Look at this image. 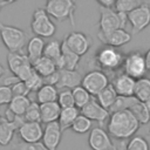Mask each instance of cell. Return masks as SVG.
Listing matches in <instances>:
<instances>
[{"mask_svg":"<svg viewBox=\"0 0 150 150\" xmlns=\"http://www.w3.org/2000/svg\"><path fill=\"white\" fill-rule=\"evenodd\" d=\"M59 77H60V73L57 70L54 74H52V75H49L47 77H43V84H49V86L56 87V84L59 82Z\"/></svg>","mask_w":150,"mask_h":150,"instance_id":"cell-42","label":"cell"},{"mask_svg":"<svg viewBox=\"0 0 150 150\" xmlns=\"http://www.w3.org/2000/svg\"><path fill=\"white\" fill-rule=\"evenodd\" d=\"M144 61H145V66H146V70L150 71V48L145 52L144 54Z\"/></svg>","mask_w":150,"mask_h":150,"instance_id":"cell-45","label":"cell"},{"mask_svg":"<svg viewBox=\"0 0 150 150\" xmlns=\"http://www.w3.org/2000/svg\"><path fill=\"white\" fill-rule=\"evenodd\" d=\"M4 73H5V69H4V67L0 64V77L4 75Z\"/></svg>","mask_w":150,"mask_h":150,"instance_id":"cell-48","label":"cell"},{"mask_svg":"<svg viewBox=\"0 0 150 150\" xmlns=\"http://www.w3.org/2000/svg\"><path fill=\"white\" fill-rule=\"evenodd\" d=\"M124 61V54L115 47L102 46L95 53V62L96 64L104 70L115 71L122 68Z\"/></svg>","mask_w":150,"mask_h":150,"instance_id":"cell-3","label":"cell"},{"mask_svg":"<svg viewBox=\"0 0 150 150\" xmlns=\"http://www.w3.org/2000/svg\"><path fill=\"white\" fill-rule=\"evenodd\" d=\"M57 95H59V90L56 87L49 86V84H43L35 93V98H36V102L39 104H43V103L56 102Z\"/></svg>","mask_w":150,"mask_h":150,"instance_id":"cell-24","label":"cell"},{"mask_svg":"<svg viewBox=\"0 0 150 150\" xmlns=\"http://www.w3.org/2000/svg\"><path fill=\"white\" fill-rule=\"evenodd\" d=\"M14 1H0V12H1V9L4 8V7H6V6H8V5H11V4H13Z\"/></svg>","mask_w":150,"mask_h":150,"instance_id":"cell-47","label":"cell"},{"mask_svg":"<svg viewBox=\"0 0 150 150\" xmlns=\"http://www.w3.org/2000/svg\"><path fill=\"white\" fill-rule=\"evenodd\" d=\"M115 0H97V4L100 5V7H104V8H112L115 7Z\"/></svg>","mask_w":150,"mask_h":150,"instance_id":"cell-44","label":"cell"},{"mask_svg":"<svg viewBox=\"0 0 150 150\" xmlns=\"http://www.w3.org/2000/svg\"><path fill=\"white\" fill-rule=\"evenodd\" d=\"M110 150H117V148H116V145H115V148H112V149H110Z\"/></svg>","mask_w":150,"mask_h":150,"instance_id":"cell-50","label":"cell"},{"mask_svg":"<svg viewBox=\"0 0 150 150\" xmlns=\"http://www.w3.org/2000/svg\"><path fill=\"white\" fill-rule=\"evenodd\" d=\"M138 100L135 96H130V97H123V96H118L116 102L114 103V105L110 109V114L115 112V111H121V110H129Z\"/></svg>","mask_w":150,"mask_h":150,"instance_id":"cell-33","label":"cell"},{"mask_svg":"<svg viewBox=\"0 0 150 150\" xmlns=\"http://www.w3.org/2000/svg\"><path fill=\"white\" fill-rule=\"evenodd\" d=\"M145 105H146V108H148V110H149V112H150V101H148V102L145 103Z\"/></svg>","mask_w":150,"mask_h":150,"instance_id":"cell-49","label":"cell"},{"mask_svg":"<svg viewBox=\"0 0 150 150\" xmlns=\"http://www.w3.org/2000/svg\"><path fill=\"white\" fill-rule=\"evenodd\" d=\"M129 110L132 112V115L139 122V124H146L150 122V112H149L145 103L137 101Z\"/></svg>","mask_w":150,"mask_h":150,"instance_id":"cell-30","label":"cell"},{"mask_svg":"<svg viewBox=\"0 0 150 150\" xmlns=\"http://www.w3.org/2000/svg\"><path fill=\"white\" fill-rule=\"evenodd\" d=\"M73 93V96H74V102H75V107L77 109H82L84 108L89 101L93 98V96L82 87V86H79L76 88H74L71 90Z\"/></svg>","mask_w":150,"mask_h":150,"instance_id":"cell-31","label":"cell"},{"mask_svg":"<svg viewBox=\"0 0 150 150\" xmlns=\"http://www.w3.org/2000/svg\"><path fill=\"white\" fill-rule=\"evenodd\" d=\"M122 68L124 74L129 75L135 80H139L144 77L145 73L148 71L145 61H144V54H142L138 50L129 52L128 54L124 55Z\"/></svg>","mask_w":150,"mask_h":150,"instance_id":"cell-6","label":"cell"},{"mask_svg":"<svg viewBox=\"0 0 150 150\" xmlns=\"http://www.w3.org/2000/svg\"><path fill=\"white\" fill-rule=\"evenodd\" d=\"M97 39L103 43V46H110V47L118 48L130 42L132 39V34H130L125 29L120 28V29L112 30L107 34L97 33Z\"/></svg>","mask_w":150,"mask_h":150,"instance_id":"cell-14","label":"cell"},{"mask_svg":"<svg viewBox=\"0 0 150 150\" xmlns=\"http://www.w3.org/2000/svg\"><path fill=\"white\" fill-rule=\"evenodd\" d=\"M62 129L59 122H52L45 125L43 135H42V144L48 150H57L61 138H62Z\"/></svg>","mask_w":150,"mask_h":150,"instance_id":"cell-13","label":"cell"},{"mask_svg":"<svg viewBox=\"0 0 150 150\" xmlns=\"http://www.w3.org/2000/svg\"><path fill=\"white\" fill-rule=\"evenodd\" d=\"M135 84H136V80L124 73H120V74L115 75L111 81V86L114 87L117 95L123 96V97L134 96Z\"/></svg>","mask_w":150,"mask_h":150,"instance_id":"cell-15","label":"cell"},{"mask_svg":"<svg viewBox=\"0 0 150 150\" xmlns=\"http://www.w3.org/2000/svg\"><path fill=\"white\" fill-rule=\"evenodd\" d=\"M56 102L59 103L61 109L75 107L74 96H73V93H71L70 89H61V90H59V95H57V101Z\"/></svg>","mask_w":150,"mask_h":150,"instance_id":"cell-35","label":"cell"},{"mask_svg":"<svg viewBox=\"0 0 150 150\" xmlns=\"http://www.w3.org/2000/svg\"><path fill=\"white\" fill-rule=\"evenodd\" d=\"M25 122H39L41 123V111H40V104L36 101H32L29 107L27 108L25 115H23Z\"/></svg>","mask_w":150,"mask_h":150,"instance_id":"cell-34","label":"cell"},{"mask_svg":"<svg viewBox=\"0 0 150 150\" xmlns=\"http://www.w3.org/2000/svg\"><path fill=\"white\" fill-rule=\"evenodd\" d=\"M139 128V122L130 110L111 112L107 123V131L110 137L118 141H127L135 136Z\"/></svg>","mask_w":150,"mask_h":150,"instance_id":"cell-1","label":"cell"},{"mask_svg":"<svg viewBox=\"0 0 150 150\" xmlns=\"http://www.w3.org/2000/svg\"><path fill=\"white\" fill-rule=\"evenodd\" d=\"M13 150H48L42 142L39 143H25V142H18L13 144Z\"/></svg>","mask_w":150,"mask_h":150,"instance_id":"cell-39","label":"cell"},{"mask_svg":"<svg viewBox=\"0 0 150 150\" xmlns=\"http://www.w3.org/2000/svg\"><path fill=\"white\" fill-rule=\"evenodd\" d=\"M63 42L73 53H75L80 57L87 54L91 47V39L89 38V35L84 34L83 32H79V30L70 32L63 39Z\"/></svg>","mask_w":150,"mask_h":150,"instance_id":"cell-9","label":"cell"},{"mask_svg":"<svg viewBox=\"0 0 150 150\" xmlns=\"http://www.w3.org/2000/svg\"><path fill=\"white\" fill-rule=\"evenodd\" d=\"M30 102L32 101L29 100L28 96H13L11 103L8 104V109L15 116L23 117V115H25L27 108L29 107Z\"/></svg>","mask_w":150,"mask_h":150,"instance_id":"cell-29","label":"cell"},{"mask_svg":"<svg viewBox=\"0 0 150 150\" xmlns=\"http://www.w3.org/2000/svg\"><path fill=\"white\" fill-rule=\"evenodd\" d=\"M45 46H46V42L42 38L33 36L28 40V42L26 45V50H27L26 55H27L28 60L30 61V63H33L34 61H36L38 59L43 56Z\"/></svg>","mask_w":150,"mask_h":150,"instance_id":"cell-21","label":"cell"},{"mask_svg":"<svg viewBox=\"0 0 150 150\" xmlns=\"http://www.w3.org/2000/svg\"><path fill=\"white\" fill-rule=\"evenodd\" d=\"M12 89L7 86H0V107L1 105H8L13 98Z\"/></svg>","mask_w":150,"mask_h":150,"instance_id":"cell-40","label":"cell"},{"mask_svg":"<svg viewBox=\"0 0 150 150\" xmlns=\"http://www.w3.org/2000/svg\"><path fill=\"white\" fill-rule=\"evenodd\" d=\"M81 114L83 116H86L87 118H89L91 122L95 121V122H98V123H103L105 121L109 120V116H110V111L104 109L97 101L95 97H93L89 103L81 109Z\"/></svg>","mask_w":150,"mask_h":150,"instance_id":"cell-16","label":"cell"},{"mask_svg":"<svg viewBox=\"0 0 150 150\" xmlns=\"http://www.w3.org/2000/svg\"><path fill=\"white\" fill-rule=\"evenodd\" d=\"M43 56L52 60L56 64L57 70H61L63 68L62 47H61V42L59 40H50V41L46 42L45 50H43Z\"/></svg>","mask_w":150,"mask_h":150,"instance_id":"cell-19","label":"cell"},{"mask_svg":"<svg viewBox=\"0 0 150 150\" xmlns=\"http://www.w3.org/2000/svg\"><path fill=\"white\" fill-rule=\"evenodd\" d=\"M32 66H33L34 70H35L42 79H43V77H47V76H49V75H52V74H54L55 71H57L56 64H55L52 60H49L48 57H46V56H41V57L38 59L36 61H34V62L32 63Z\"/></svg>","mask_w":150,"mask_h":150,"instance_id":"cell-23","label":"cell"},{"mask_svg":"<svg viewBox=\"0 0 150 150\" xmlns=\"http://www.w3.org/2000/svg\"><path fill=\"white\" fill-rule=\"evenodd\" d=\"M80 110L76 107H71V108H66V109H61L60 112V117L57 120L62 131L70 129L73 123L75 122V120L77 118V116L80 115Z\"/></svg>","mask_w":150,"mask_h":150,"instance_id":"cell-26","label":"cell"},{"mask_svg":"<svg viewBox=\"0 0 150 150\" xmlns=\"http://www.w3.org/2000/svg\"><path fill=\"white\" fill-rule=\"evenodd\" d=\"M48 15L57 21L69 20L71 26H75L76 4L73 0H49L45 6Z\"/></svg>","mask_w":150,"mask_h":150,"instance_id":"cell-4","label":"cell"},{"mask_svg":"<svg viewBox=\"0 0 150 150\" xmlns=\"http://www.w3.org/2000/svg\"><path fill=\"white\" fill-rule=\"evenodd\" d=\"M70 129L76 134H87L93 129V122L82 114H80Z\"/></svg>","mask_w":150,"mask_h":150,"instance_id":"cell-32","label":"cell"},{"mask_svg":"<svg viewBox=\"0 0 150 150\" xmlns=\"http://www.w3.org/2000/svg\"><path fill=\"white\" fill-rule=\"evenodd\" d=\"M116 148L117 150H127V141H118Z\"/></svg>","mask_w":150,"mask_h":150,"instance_id":"cell-46","label":"cell"},{"mask_svg":"<svg viewBox=\"0 0 150 150\" xmlns=\"http://www.w3.org/2000/svg\"><path fill=\"white\" fill-rule=\"evenodd\" d=\"M61 47H62V62H63V68L66 70H77V66L80 62V56L76 55L75 53H73L67 46L66 43L62 41L61 42Z\"/></svg>","mask_w":150,"mask_h":150,"instance_id":"cell-28","label":"cell"},{"mask_svg":"<svg viewBox=\"0 0 150 150\" xmlns=\"http://www.w3.org/2000/svg\"><path fill=\"white\" fill-rule=\"evenodd\" d=\"M60 73V77H59V82L56 84L57 90L60 89H70L73 90L74 88L81 86L82 82V75L77 71V70H66V69H61L59 70Z\"/></svg>","mask_w":150,"mask_h":150,"instance_id":"cell-18","label":"cell"},{"mask_svg":"<svg viewBox=\"0 0 150 150\" xmlns=\"http://www.w3.org/2000/svg\"><path fill=\"white\" fill-rule=\"evenodd\" d=\"M18 134L25 143H39L42 139L43 128L39 122H23L18 129Z\"/></svg>","mask_w":150,"mask_h":150,"instance_id":"cell-12","label":"cell"},{"mask_svg":"<svg viewBox=\"0 0 150 150\" xmlns=\"http://www.w3.org/2000/svg\"><path fill=\"white\" fill-rule=\"evenodd\" d=\"M1 121H2V116L0 115V123H1Z\"/></svg>","mask_w":150,"mask_h":150,"instance_id":"cell-51","label":"cell"},{"mask_svg":"<svg viewBox=\"0 0 150 150\" xmlns=\"http://www.w3.org/2000/svg\"><path fill=\"white\" fill-rule=\"evenodd\" d=\"M12 93L14 96H28L29 95V89L27 88L26 83L22 81H19L18 83H15L13 87H11Z\"/></svg>","mask_w":150,"mask_h":150,"instance_id":"cell-41","label":"cell"},{"mask_svg":"<svg viewBox=\"0 0 150 150\" xmlns=\"http://www.w3.org/2000/svg\"><path fill=\"white\" fill-rule=\"evenodd\" d=\"M0 39L8 53H21L28 42L27 34L22 29L2 22H0Z\"/></svg>","mask_w":150,"mask_h":150,"instance_id":"cell-2","label":"cell"},{"mask_svg":"<svg viewBox=\"0 0 150 150\" xmlns=\"http://www.w3.org/2000/svg\"><path fill=\"white\" fill-rule=\"evenodd\" d=\"M30 29L39 38H52L56 32V26L45 8H36L33 12Z\"/></svg>","mask_w":150,"mask_h":150,"instance_id":"cell-5","label":"cell"},{"mask_svg":"<svg viewBox=\"0 0 150 150\" xmlns=\"http://www.w3.org/2000/svg\"><path fill=\"white\" fill-rule=\"evenodd\" d=\"M127 150H150V146L143 136L135 135L127 141Z\"/></svg>","mask_w":150,"mask_h":150,"instance_id":"cell-36","label":"cell"},{"mask_svg":"<svg viewBox=\"0 0 150 150\" xmlns=\"http://www.w3.org/2000/svg\"><path fill=\"white\" fill-rule=\"evenodd\" d=\"M134 96L143 103H146L148 101H150V79L149 77H142L139 80H136Z\"/></svg>","mask_w":150,"mask_h":150,"instance_id":"cell-27","label":"cell"},{"mask_svg":"<svg viewBox=\"0 0 150 150\" xmlns=\"http://www.w3.org/2000/svg\"><path fill=\"white\" fill-rule=\"evenodd\" d=\"M143 1L141 0H117L115 2V11L120 13H130L137 8Z\"/></svg>","mask_w":150,"mask_h":150,"instance_id":"cell-37","label":"cell"},{"mask_svg":"<svg viewBox=\"0 0 150 150\" xmlns=\"http://www.w3.org/2000/svg\"><path fill=\"white\" fill-rule=\"evenodd\" d=\"M128 22L132 27V35L144 30L150 25V4L142 2L137 8L128 13Z\"/></svg>","mask_w":150,"mask_h":150,"instance_id":"cell-8","label":"cell"},{"mask_svg":"<svg viewBox=\"0 0 150 150\" xmlns=\"http://www.w3.org/2000/svg\"><path fill=\"white\" fill-rule=\"evenodd\" d=\"M20 80L15 76V75H9V76H7V77H5V80H4V86H7V87H13L15 83H18Z\"/></svg>","mask_w":150,"mask_h":150,"instance_id":"cell-43","label":"cell"},{"mask_svg":"<svg viewBox=\"0 0 150 150\" xmlns=\"http://www.w3.org/2000/svg\"><path fill=\"white\" fill-rule=\"evenodd\" d=\"M88 144L91 150H110L116 145L112 143L108 131L101 127H95L89 131Z\"/></svg>","mask_w":150,"mask_h":150,"instance_id":"cell-10","label":"cell"},{"mask_svg":"<svg viewBox=\"0 0 150 150\" xmlns=\"http://www.w3.org/2000/svg\"><path fill=\"white\" fill-rule=\"evenodd\" d=\"M98 32L101 34H107L112 30L121 28V21L118 13L112 8L100 7V20H98Z\"/></svg>","mask_w":150,"mask_h":150,"instance_id":"cell-11","label":"cell"},{"mask_svg":"<svg viewBox=\"0 0 150 150\" xmlns=\"http://www.w3.org/2000/svg\"><path fill=\"white\" fill-rule=\"evenodd\" d=\"M110 84L109 79L105 74V71L101 69H93L84 74L82 76V82L81 86L93 96L95 97L98 93H101L105 87Z\"/></svg>","mask_w":150,"mask_h":150,"instance_id":"cell-7","label":"cell"},{"mask_svg":"<svg viewBox=\"0 0 150 150\" xmlns=\"http://www.w3.org/2000/svg\"><path fill=\"white\" fill-rule=\"evenodd\" d=\"M40 111H41V122L45 124L57 122L61 112V107L57 102H50V103H43L40 104Z\"/></svg>","mask_w":150,"mask_h":150,"instance_id":"cell-22","label":"cell"},{"mask_svg":"<svg viewBox=\"0 0 150 150\" xmlns=\"http://www.w3.org/2000/svg\"><path fill=\"white\" fill-rule=\"evenodd\" d=\"M29 64H32L30 61L28 60L27 55L22 53H8L7 54V66L12 75L18 76L19 73Z\"/></svg>","mask_w":150,"mask_h":150,"instance_id":"cell-20","label":"cell"},{"mask_svg":"<svg viewBox=\"0 0 150 150\" xmlns=\"http://www.w3.org/2000/svg\"><path fill=\"white\" fill-rule=\"evenodd\" d=\"M23 122H25L23 117H20V116H16L14 122H11L5 117H2V121L0 123V145L2 146L8 145L13 141L15 132L18 131V129Z\"/></svg>","mask_w":150,"mask_h":150,"instance_id":"cell-17","label":"cell"},{"mask_svg":"<svg viewBox=\"0 0 150 150\" xmlns=\"http://www.w3.org/2000/svg\"><path fill=\"white\" fill-rule=\"evenodd\" d=\"M25 83H26V86H27V88L29 89V91L32 93V91H38L42 86H43V79L36 73V71H34L33 73V75L27 80V81H25Z\"/></svg>","mask_w":150,"mask_h":150,"instance_id":"cell-38","label":"cell"},{"mask_svg":"<svg viewBox=\"0 0 150 150\" xmlns=\"http://www.w3.org/2000/svg\"><path fill=\"white\" fill-rule=\"evenodd\" d=\"M117 97H118V95H117V93L115 91V89H114V87L111 86V83H110L108 87H105L101 93H98V94L95 96L96 101H97L104 109H107V110H109V111H110L111 107L114 105V103L116 102Z\"/></svg>","mask_w":150,"mask_h":150,"instance_id":"cell-25","label":"cell"}]
</instances>
